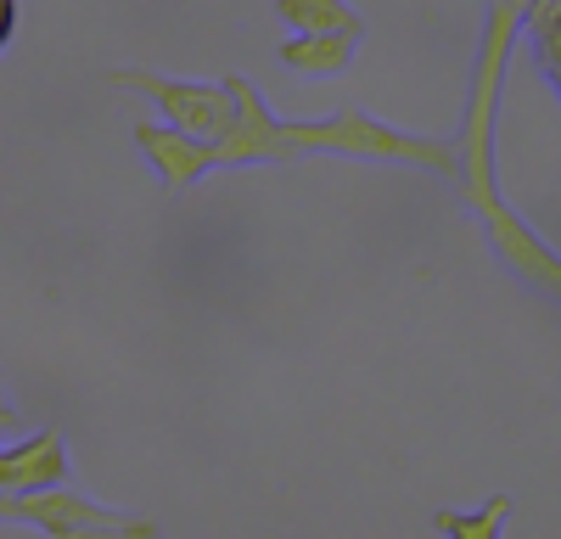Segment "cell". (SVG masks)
Returning a JSON list of instances; mask_svg holds the SVG:
<instances>
[{
  "label": "cell",
  "instance_id": "obj_8",
  "mask_svg": "<svg viewBox=\"0 0 561 539\" xmlns=\"http://www.w3.org/2000/svg\"><path fill=\"white\" fill-rule=\"evenodd\" d=\"M275 18L293 34H354V39L365 34L348 0H275Z\"/></svg>",
  "mask_w": 561,
  "mask_h": 539
},
{
  "label": "cell",
  "instance_id": "obj_5",
  "mask_svg": "<svg viewBox=\"0 0 561 539\" xmlns=\"http://www.w3.org/2000/svg\"><path fill=\"white\" fill-rule=\"evenodd\" d=\"M62 483H68V444L57 427L0 444V494H39V489H62Z\"/></svg>",
  "mask_w": 561,
  "mask_h": 539
},
{
  "label": "cell",
  "instance_id": "obj_12",
  "mask_svg": "<svg viewBox=\"0 0 561 539\" xmlns=\"http://www.w3.org/2000/svg\"><path fill=\"white\" fill-rule=\"evenodd\" d=\"M12 34H18V0H0V51L12 45Z\"/></svg>",
  "mask_w": 561,
  "mask_h": 539
},
{
  "label": "cell",
  "instance_id": "obj_7",
  "mask_svg": "<svg viewBox=\"0 0 561 539\" xmlns=\"http://www.w3.org/2000/svg\"><path fill=\"white\" fill-rule=\"evenodd\" d=\"M354 57H359L354 34H293L280 45V62L304 79H337V73L354 68Z\"/></svg>",
  "mask_w": 561,
  "mask_h": 539
},
{
  "label": "cell",
  "instance_id": "obj_3",
  "mask_svg": "<svg viewBox=\"0 0 561 539\" xmlns=\"http://www.w3.org/2000/svg\"><path fill=\"white\" fill-rule=\"evenodd\" d=\"M0 517L28 523L45 539H163V528L152 517H129V512H107L96 501L62 489H39V494H0Z\"/></svg>",
  "mask_w": 561,
  "mask_h": 539
},
{
  "label": "cell",
  "instance_id": "obj_11",
  "mask_svg": "<svg viewBox=\"0 0 561 539\" xmlns=\"http://www.w3.org/2000/svg\"><path fill=\"white\" fill-rule=\"evenodd\" d=\"M18 422H23V416H18V404H12V393L0 388V444H12V438H18Z\"/></svg>",
  "mask_w": 561,
  "mask_h": 539
},
{
  "label": "cell",
  "instance_id": "obj_4",
  "mask_svg": "<svg viewBox=\"0 0 561 539\" xmlns=\"http://www.w3.org/2000/svg\"><path fill=\"white\" fill-rule=\"evenodd\" d=\"M107 84H124V90H140L152 96L163 124L192 135V141L214 147L219 135L230 129V90L225 84H203V79H169V73H152V68H107Z\"/></svg>",
  "mask_w": 561,
  "mask_h": 539
},
{
  "label": "cell",
  "instance_id": "obj_6",
  "mask_svg": "<svg viewBox=\"0 0 561 539\" xmlns=\"http://www.w3.org/2000/svg\"><path fill=\"white\" fill-rule=\"evenodd\" d=\"M135 147L152 158V169L163 174L169 192L197 186V180L214 169V147H203V141H192V135L169 129L163 118H140V124H135Z\"/></svg>",
  "mask_w": 561,
  "mask_h": 539
},
{
  "label": "cell",
  "instance_id": "obj_1",
  "mask_svg": "<svg viewBox=\"0 0 561 539\" xmlns=\"http://www.w3.org/2000/svg\"><path fill=\"white\" fill-rule=\"evenodd\" d=\"M230 129L214 141V169H242V163H280V158H298V152H348V158H382V163H421V169H438L455 174V147L427 141V135H404L393 124H377L370 113L348 107L332 113L320 124H287L264 107V96L230 73Z\"/></svg>",
  "mask_w": 561,
  "mask_h": 539
},
{
  "label": "cell",
  "instance_id": "obj_10",
  "mask_svg": "<svg viewBox=\"0 0 561 539\" xmlns=\"http://www.w3.org/2000/svg\"><path fill=\"white\" fill-rule=\"evenodd\" d=\"M523 18H528V28H534L539 68H545V79L556 84V79H561V0H528Z\"/></svg>",
  "mask_w": 561,
  "mask_h": 539
},
{
  "label": "cell",
  "instance_id": "obj_2",
  "mask_svg": "<svg viewBox=\"0 0 561 539\" xmlns=\"http://www.w3.org/2000/svg\"><path fill=\"white\" fill-rule=\"evenodd\" d=\"M523 7L528 0H494L489 7L483 57H478V79H472V102H466V129L449 147H455V174L466 180V203L489 219V237L505 253V264L517 270L523 282L556 293V253L494 192V113H500V79H505V57H511V39H517Z\"/></svg>",
  "mask_w": 561,
  "mask_h": 539
},
{
  "label": "cell",
  "instance_id": "obj_9",
  "mask_svg": "<svg viewBox=\"0 0 561 539\" xmlns=\"http://www.w3.org/2000/svg\"><path fill=\"white\" fill-rule=\"evenodd\" d=\"M505 517H511V501H505V494H494V501L478 506V512H438L433 523H438L444 539H500L505 534Z\"/></svg>",
  "mask_w": 561,
  "mask_h": 539
}]
</instances>
